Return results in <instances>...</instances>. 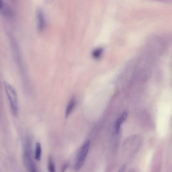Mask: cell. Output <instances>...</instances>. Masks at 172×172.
Instances as JSON below:
<instances>
[{"instance_id":"1","label":"cell","mask_w":172,"mask_h":172,"mask_svg":"<svg viewBox=\"0 0 172 172\" xmlns=\"http://www.w3.org/2000/svg\"><path fill=\"white\" fill-rule=\"evenodd\" d=\"M6 93L9 100L13 115L17 116L18 113V104L17 92L14 87L7 82L4 84Z\"/></svg>"},{"instance_id":"2","label":"cell","mask_w":172,"mask_h":172,"mask_svg":"<svg viewBox=\"0 0 172 172\" xmlns=\"http://www.w3.org/2000/svg\"><path fill=\"white\" fill-rule=\"evenodd\" d=\"M23 159L24 165L27 170L32 172L37 171L36 168L32 157L31 142L30 139L26 142Z\"/></svg>"},{"instance_id":"3","label":"cell","mask_w":172,"mask_h":172,"mask_svg":"<svg viewBox=\"0 0 172 172\" xmlns=\"http://www.w3.org/2000/svg\"><path fill=\"white\" fill-rule=\"evenodd\" d=\"M90 143V140L87 139L82 145L76 161L75 166V170H80L84 165L89 151Z\"/></svg>"},{"instance_id":"4","label":"cell","mask_w":172,"mask_h":172,"mask_svg":"<svg viewBox=\"0 0 172 172\" xmlns=\"http://www.w3.org/2000/svg\"><path fill=\"white\" fill-rule=\"evenodd\" d=\"M37 21V27L39 31L44 30L46 26L45 17L42 10L38 9L37 10L36 13Z\"/></svg>"},{"instance_id":"5","label":"cell","mask_w":172,"mask_h":172,"mask_svg":"<svg viewBox=\"0 0 172 172\" xmlns=\"http://www.w3.org/2000/svg\"><path fill=\"white\" fill-rule=\"evenodd\" d=\"M76 103V100L75 97H73L71 98L68 103L66 110L65 115L66 118H67L69 117L71 113H72L75 106Z\"/></svg>"},{"instance_id":"6","label":"cell","mask_w":172,"mask_h":172,"mask_svg":"<svg viewBox=\"0 0 172 172\" xmlns=\"http://www.w3.org/2000/svg\"><path fill=\"white\" fill-rule=\"evenodd\" d=\"M128 115V113L127 112H124L122 115L120 117L117 119L116 121L115 125V131L116 133L118 134L120 131V127L121 124H122L126 120Z\"/></svg>"},{"instance_id":"7","label":"cell","mask_w":172,"mask_h":172,"mask_svg":"<svg viewBox=\"0 0 172 172\" xmlns=\"http://www.w3.org/2000/svg\"><path fill=\"white\" fill-rule=\"evenodd\" d=\"M42 154V148L40 143L38 142L36 144L35 153V159L38 161L41 160Z\"/></svg>"},{"instance_id":"8","label":"cell","mask_w":172,"mask_h":172,"mask_svg":"<svg viewBox=\"0 0 172 172\" xmlns=\"http://www.w3.org/2000/svg\"><path fill=\"white\" fill-rule=\"evenodd\" d=\"M103 50L101 48H97L95 49L92 52V57L95 59L99 58L102 54Z\"/></svg>"},{"instance_id":"9","label":"cell","mask_w":172,"mask_h":172,"mask_svg":"<svg viewBox=\"0 0 172 172\" xmlns=\"http://www.w3.org/2000/svg\"><path fill=\"white\" fill-rule=\"evenodd\" d=\"M48 169L50 172H55V165L51 156H49L48 158Z\"/></svg>"},{"instance_id":"10","label":"cell","mask_w":172,"mask_h":172,"mask_svg":"<svg viewBox=\"0 0 172 172\" xmlns=\"http://www.w3.org/2000/svg\"><path fill=\"white\" fill-rule=\"evenodd\" d=\"M69 166V164L68 163H66L64 165H63L62 169V171H65L66 169Z\"/></svg>"},{"instance_id":"11","label":"cell","mask_w":172,"mask_h":172,"mask_svg":"<svg viewBox=\"0 0 172 172\" xmlns=\"http://www.w3.org/2000/svg\"><path fill=\"white\" fill-rule=\"evenodd\" d=\"M126 165H123L120 168V171H119V172H123L124 170V169H125L126 168Z\"/></svg>"},{"instance_id":"12","label":"cell","mask_w":172,"mask_h":172,"mask_svg":"<svg viewBox=\"0 0 172 172\" xmlns=\"http://www.w3.org/2000/svg\"><path fill=\"white\" fill-rule=\"evenodd\" d=\"M45 3L49 4L52 3L54 1V0H43Z\"/></svg>"},{"instance_id":"13","label":"cell","mask_w":172,"mask_h":172,"mask_svg":"<svg viewBox=\"0 0 172 172\" xmlns=\"http://www.w3.org/2000/svg\"><path fill=\"white\" fill-rule=\"evenodd\" d=\"M3 6V1L2 0H0V10H1Z\"/></svg>"}]
</instances>
